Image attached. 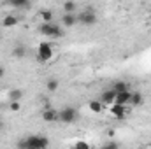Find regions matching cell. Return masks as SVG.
<instances>
[{
    "mask_svg": "<svg viewBox=\"0 0 151 149\" xmlns=\"http://www.w3.org/2000/svg\"><path fill=\"white\" fill-rule=\"evenodd\" d=\"M18 146L21 149H44L49 146V140L42 135H28L27 139L19 140Z\"/></svg>",
    "mask_w": 151,
    "mask_h": 149,
    "instance_id": "1",
    "label": "cell"
},
{
    "mask_svg": "<svg viewBox=\"0 0 151 149\" xmlns=\"http://www.w3.org/2000/svg\"><path fill=\"white\" fill-rule=\"evenodd\" d=\"M39 32L44 35V37H51V39H60L63 37V30L60 25L53 23V21H42L40 27H39Z\"/></svg>",
    "mask_w": 151,
    "mask_h": 149,
    "instance_id": "2",
    "label": "cell"
},
{
    "mask_svg": "<svg viewBox=\"0 0 151 149\" xmlns=\"http://www.w3.org/2000/svg\"><path fill=\"white\" fill-rule=\"evenodd\" d=\"M77 25H81V27H93V25H97L95 11L91 7H88V9L77 12Z\"/></svg>",
    "mask_w": 151,
    "mask_h": 149,
    "instance_id": "3",
    "label": "cell"
},
{
    "mask_svg": "<svg viewBox=\"0 0 151 149\" xmlns=\"http://www.w3.org/2000/svg\"><path fill=\"white\" fill-rule=\"evenodd\" d=\"M53 58V46L49 42H40L37 47V60L40 63H47Z\"/></svg>",
    "mask_w": 151,
    "mask_h": 149,
    "instance_id": "4",
    "label": "cell"
},
{
    "mask_svg": "<svg viewBox=\"0 0 151 149\" xmlns=\"http://www.w3.org/2000/svg\"><path fill=\"white\" fill-rule=\"evenodd\" d=\"M76 117H77V111H76L74 107H63L62 111H58V121H62L65 125L74 123Z\"/></svg>",
    "mask_w": 151,
    "mask_h": 149,
    "instance_id": "5",
    "label": "cell"
},
{
    "mask_svg": "<svg viewBox=\"0 0 151 149\" xmlns=\"http://www.w3.org/2000/svg\"><path fill=\"white\" fill-rule=\"evenodd\" d=\"M76 25H77V12H63V16H62V27L72 28Z\"/></svg>",
    "mask_w": 151,
    "mask_h": 149,
    "instance_id": "6",
    "label": "cell"
},
{
    "mask_svg": "<svg viewBox=\"0 0 151 149\" xmlns=\"http://www.w3.org/2000/svg\"><path fill=\"white\" fill-rule=\"evenodd\" d=\"M109 107H111V114H113L114 117H118L119 121H121V119H125V116H127V105L113 104V105H109Z\"/></svg>",
    "mask_w": 151,
    "mask_h": 149,
    "instance_id": "7",
    "label": "cell"
},
{
    "mask_svg": "<svg viewBox=\"0 0 151 149\" xmlns=\"http://www.w3.org/2000/svg\"><path fill=\"white\" fill-rule=\"evenodd\" d=\"M130 97H132V91L127 90V91H119L116 93V98H114V104H121V105H128L130 104Z\"/></svg>",
    "mask_w": 151,
    "mask_h": 149,
    "instance_id": "8",
    "label": "cell"
},
{
    "mask_svg": "<svg viewBox=\"0 0 151 149\" xmlns=\"http://www.w3.org/2000/svg\"><path fill=\"white\" fill-rule=\"evenodd\" d=\"M114 98H116V91L114 90H106L102 93V97H100V102L104 104V107H107V105L114 104Z\"/></svg>",
    "mask_w": 151,
    "mask_h": 149,
    "instance_id": "9",
    "label": "cell"
},
{
    "mask_svg": "<svg viewBox=\"0 0 151 149\" xmlns=\"http://www.w3.org/2000/svg\"><path fill=\"white\" fill-rule=\"evenodd\" d=\"M42 119L47 121V123H55V121H58V111H55L53 107H46L44 112H42Z\"/></svg>",
    "mask_w": 151,
    "mask_h": 149,
    "instance_id": "10",
    "label": "cell"
},
{
    "mask_svg": "<svg viewBox=\"0 0 151 149\" xmlns=\"http://www.w3.org/2000/svg\"><path fill=\"white\" fill-rule=\"evenodd\" d=\"M142 102H144L142 93H139V91H132V97H130V104H128V105H132V107H139Z\"/></svg>",
    "mask_w": 151,
    "mask_h": 149,
    "instance_id": "11",
    "label": "cell"
},
{
    "mask_svg": "<svg viewBox=\"0 0 151 149\" xmlns=\"http://www.w3.org/2000/svg\"><path fill=\"white\" fill-rule=\"evenodd\" d=\"M5 4L14 9H27L30 5V0H5Z\"/></svg>",
    "mask_w": 151,
    "mask_h": 149,
    "instance_id": "12",
    "label": "cell"
},
{
    "mask_svg": "<svg viewBox=\"0 0 151 149\" xmlns=\"http://www.w3.org/2000/svg\"><path fill=\"white\" fill-rule=\"evenodd\" d=\"M19 23V19L16 18V16H12V14H7L4 19H2V25L5 27V28H12V27H16Z\"/></svg>",
    "mask_w": 151,
    "mask_h": 149,
    "instance_id": "13",
    "label": "cell"
},
{
    "mask_svg": "<svg viewBox=\"0 0 151 149\" xmlns=\"http://www.w3.org/2000/svg\"><path fill=\"white\" fill-rule=\"evenodd\" d=\"M62 9H63V12H76L77 11V4L74 0H67V2H63Z\"/></svg>",
    "mask_w": 151,
    "mask_h": 149,
    "instance_id": "14",
    "label": "cell"
},
{
    "mask_svg": "<svg viewBox=\"0 0 151 149\" xmlns=\"http://www.w3.org/2000/svg\"><path fill=\"white\" fill-rule=\"evenodd\" d=\"M102 109H104V104H102L100 100H91V102H90V111L91 112L99 114V112H102Z\"/></svg>",
    "mask_w": 151,
    "mask_h": 149,
    "instance_id": "15",
    "label": "cell"
},
{
    "mask_svg": "<svg viewBox=\"0 0 151 149\" xmlns=\"http://www.w3.org/2000/svg\"><path fill=\"white\" fill-rule=\"evenodd\" d=\"M39 16H40L42 21H53V12H51L49 9H40Z\"/></svg>",
    "mask_w": 151,
    "mask_h": 149,
    "instance_id": "16",
    "label": "cell"
},
{
    "mask_svg": "<svg viewBox=\"0 0 151 149\" xmlns=\"http://www.w3.org/2000/svg\"><path fill=\"white\" fill-rule=\"evenodd\" d=\"M113 90L116 93H119V91H127V90H130V88H128V84H127L125 81H118V82H114Z\"/></svg>",
    "mask_w": 151,
    "mask_h": 149,
    "instance_id": "17",
    "label": "cell"
},
{
    "mask_svg": "<svg viewBox=\"0 0 151 149\" xmlns=\"http://www.w3.org/2000/svg\"><path fill=\"white\" fill-rule=\"evenodd\" d=\"M12 54H14L16 58H23V56L27 54V49H25V46H16V47L12 49Z\"/></svg>",
    "mask_w": 151,
    "mask_h": 149,
    "instance_id": "18",
    "label": "cell"
},
{
    "mask_svg": "<svg viewBox=\"0 0 151 149\" xmlns=\"http://www.w3.org/2000/svg\"><path fill=\"white\" fill-rule=\"evenodd\" d=\"M46 88H47V91H56L58 90V81L56 79H47V82H46Z\"/></svg>",
    "mask_w": 151,
    "mask_h": 149,
    "instance_id": "19",
    "label": "cell"
},
{
    "mask_svg": "<svg viewBox=\"0 0 151 149\" xmlns=\"http://www.w3.org/2000/svg\"><path fill=\"white\" fill-rule=\"evenodd\" d=\"M9 98L11 100H21L23 98V91L21 90H11L9 91Z\"/></svg>",
    "mask_w": 151,
    "mask_h": 149,
    "instance_id": "20",
    "label": "cell"
},
{
    "mask_svg": "<svg viewBox=\"0 0 151 149\" xmlns=\"http://www.w3.org/2000/svg\"><path fill=\"white\" fill-rule=\"evenodd\" d=\"M19 107H21V104H19V100H11V111H19Z\"/></svg>",
    "mask_w": 151,
    "mask_h": 149,
    "instance_id": "21",
    "label": "cell"
},
{
    "mask_svg": "<svg viewBox=\"0 0 151 149\" xmlns=\"http://www.w3.org/2000/svg\"><path fill=\"white\" fill-rule=\"evenodd\" d=\"M118 148V142H107V144H104V149H114Z\"/></svg>",
    "mask_w": 151,
    "mask_h": 149,
    "instance_id": "22",
    "label": "cell"
},
{
    "mask_svg": "<svg viewBox=\"0 0 151 149\" xmlns=\"http://www.w3.org/2000/svg\"><path fill=\"white\" fill-rule=\"evenodd\" d=\"M76 148H79V149H88L90 146H88L86 142H76Z\"/></svg>",
    "mask_w": 151,
    "mask_h": 149,
    "instance_id": "23",
    "label": "cell"
},
{
    "mask_svg": "<svg viewBox=\"0 0 151 149\" xmlns=\"http://www.w3.org/2000/svg\"><path fill=\"white\" fill-rule=\"evenodd\" d=\"M4 74H5V70H4V69L0 67V77H4Z\"/></svg>",
    "mask_w": 151,
    "mask_h": 149,
    "instance_id": "24",
    "label": "cell"
},
{
    "mask_svg": "<svg viewBox=\"0 0 151 149\" xmlns=\"http://www.w3.org/2000/svg\"><path fill=\"white\" fill-rule=\"evenodd\" d=\"M0 37H2V35H0Z\"/></svg>",
    "mask_w": 151,
    "mask_h": 149,
    "instance_id": "25",
    "label": "cell"
}]
</instances>
